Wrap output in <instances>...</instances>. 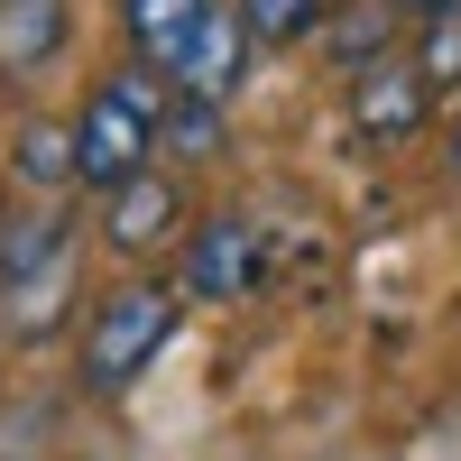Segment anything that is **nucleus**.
<instances>
[{
    "mask_svg": "<svg viewBox=\"0 0 461 461\" xmlns=\"http://www.w3.org/2000/svg\"><path fill=\"white\" fill-rule=\"evenodd\" d=\"M167 74L158 65H121V74H102V84L84 93V111H74V185H93V194H111V185H130L148 176V158H158V121H167Z\"/></svg>",
    "mask_w": 461,
    "mask_h": 461,
    "instance_id": "nucleus-1",
    "label": "nucleus"
},
{
    "mask_svg": "<svg viewBox=\"0 0 461 461\" xmlns=\"http://www.w3.org/2000/svg\"><path fill=\"white\" fill-rule=\"evenodd\" d=\"M176 314H185V286H158V277L111 286L84 323V378L93 388H130L139 369H158V351L176 341Z\"/></svg>",
    "mask_w": 461,
    "mask_h": 461,
    "instance_id": "nucleus-2",
    "label": "nucleus"
},
{
    "mask_svg": "<svg viewBox=\"0 0 461 461\" xmlns=\"http://www.w3.org/2000/svg\"><path fill=\"white\" fill-rule=\"evenodd\" d=\"M425 111H434V84L415 74V56H369L351 65V130L378 139V148H397L425 130Z\"/></svg>",
    "mask_w": 461,
    "mask_h": 461,
    "instance_id": "nucleus-3",
    "label": "nucleus"
},
{
    "mask_svg": "<svg viewBox=\"0 0 461 461\" xmlns=\"http://www.w3.org/2000/svg\"><path fill=\"white\" fill-rule=\"evenodd\" d=\"M185 295H203V304L258 295V230L240 212H212L194 240H185Z\"/></svg>",
    "mask_w": 461,
    "mask_h": 461,
    "instance_id": "nucleus-4",
    "label": "nucleus"
},
{
    "mask_svg": "<svg viewBox=\"0 0 461 461\" xmlns=\"http://www.w3.org/2000/svg\"><path fill=\"white\" fill-rule=\"evenodd\" d=\"M176 230H185V194H176V185H167L158 167L102 194V240L121 249V258H148V249H167Z\"/></svg>",
    "mask_w": 461,
    "mask_h": 461,
    "instance_id": "nucleus-5",
    "label": "nucleus"
},
{
    "mask_svg": "<svg viewBox=\"0 0 461 461\" xmlns=\"http://www.w3.org/2000/svg\"><path fill=\"white\" fill-rule=\"evenodd\" d=\"M212 10H221V0H121V37H130L139 65H158L176 84V65L194 56V37H203Z\"/></svg>",
    "mask_w": 461,
    "mask_h": 461,
    "instance_id": "nucleus-6",
    "label": "nucleus"
},
{
    "mask_svg": "<svg viewBox=\"0 0 461 461\" xmlns=\"http://www.w3.org/2000/svg\"><path fill=\"white\" fill-rule=\"evenodd\" d=\"M249 47H258L249 19H240V10H212V19H203V37H194V56L176 65V93L230 102V93H240V74H249Z\"/></svg>",
    "mask_w": 461,
    "mask_h": 461,
    "instance_id": "nucleus-7",
    "label": "nucleus"
},
{
    "mask_svg": "<svg viewBox=\"0 0 461 461\" xmlns=\"http://www.w3.org/2000/svg\"><path fill=\"white\" fill-rule=\"evenodd\" d=\"M65 37V0H0V56L10 65H37Z\"/></svg>",
    "mask_w": 461,
    "mask_h": 461,
    "instance_id": "nucleus-8",
    "label": "nucleus"
},
{
    "mask_svg": "<svg viewBox=\"0 0 461 461\" xmlns=\"http://www.w3.org/2000/svg\"><path fill=\"white\" fill-rule=\"evenodd\" d=\"M230 10L249 19V37H258V47H304V37L332 19V0H230Z\"/></svg>",
    "mask_w": 461,
    "mask_h": 461,
    "instance_id": "nucleus-9",
    "label": "nucleus"
},
{
    "mask_svg": "<svg viewBox=\"0 0 461 461\" xmlns=\"http://www.w3.org/2000/svg\"><path fill=\"white\" fill-rule=\"evenodd\" d=\"M158 139L176 148V158H212V148H221V102H203V93H167Z\"/></svg>",
    "mask_w": 461,
    "mask_h": 461,
    "instance_id": "nucleus-10",
    "label": "nucleus"
},
{
    "mask_svg": "<svg viewBox=\"0 0 461 461\" xmlns=\"http://www.w3.org/2000/svg\"><path fill=\"white\" fill-rule=\"evenodd\" d=\"M19 176L74 185V121H28V130H19Z\"/></svg>",
    "mask_w": 461,
    "mask_h": 461,
    "instance_id": "nucleus-11",
    "label": "nucleus"
},
{
    "mask_svg": "<svg viewBox=\"0 0 461 461\" xmlns=\"http://www.w3.org/2000/svg\"><path fill=\"white\" fill-rule=\"evenodd\" d=\"M415 74H425L434 93H452V84H461V10L415 28Z\"/></svg>",
    "mask_w": 461,
    "mask_h": 461,
    "instance_id": "nucleus-12",
    "label": "nucleus"
},
{
    "mask_svg": "<svg viewBox=\"0 0 461 461\" xmlns=\"http://www.w3.org/2000/svg\"><path fill=\"white\" fill-rule=\"evenodd\" d=\"M388 10H397V19H415V28H425V19H452L461 0H388Z\"/></svg>",
    "mask_w": 461,
    "mask_h": 461,
    "instance_id": "nucleus-13",
    "label": "nucleus"
},
{
    "mask_svg": "<svg viewBox=\"0 0 461 461\" xmlns=\"http://www.w3.org/2000/svg\"><path fill=\"white\" fill-rule=\"evenodd\" d=\"M452 176H461V111H452Z\"/></svg>",
    "mask_w": 461,
    "mask_h": 461,
    "instance_id": "nucleus-14",
    "label": "nucleus"
}]
</instances>
